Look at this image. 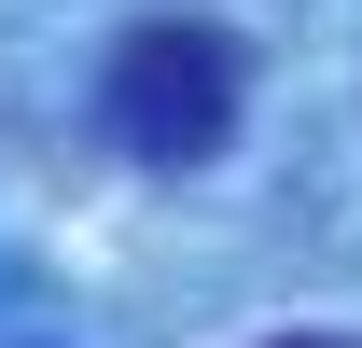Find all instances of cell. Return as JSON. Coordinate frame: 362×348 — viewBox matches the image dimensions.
<instances>
[{"mask_svg":"<svg viewBox=\"0 0 362 348\" xmlns=\"http://www.w3.org/2000/svg\"><path fill=\"white\" fill-rule=\"evenodd\" d=\"M98 126L139 168H209L237 139V42L209 14H139L112 42V70H98Z\"/></svg>","mask_w":362,"mask_h":348,"instance_id":"1","label":"cell"},{"mask_svg":"<svg viewBox=\"0 0 362 348\" xmlns=\"http://www.w3.org/2000/svg\"><path fill=\"white\" fill-rule=\"evenodd\" d=\"M279 348H362V335H279Z\"/></svg>","mask_w":362,"mask_h":348,"instance_id":"2","label":"cell"}]
</instances>
